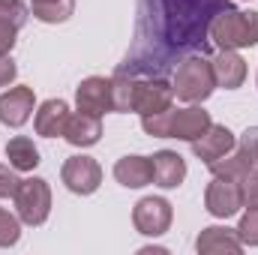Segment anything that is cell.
<instances>
[{
	"label": "cell",
	"mask_w": 258,
	"mask_h": 255,
	"mask_svg": "<svg viewBox=\"0 0 258 255\" xmlns=\"http://www.w3.org/2000/svg\"><path fill=\"white\" fill-rule=\"evenodd\" d=\"M15 36H18V27L0 21V54H9L15 48Z\"/></svg>",
	"instance_id": "30"
},
{
	"label": "cell",
	"mask_w": 258,
	"mask_h": 255,
	"mask_svg": "<svg viewBox=\"0 0 258 255\" xmlns=\"http://www.w3.org/2000/svg\"><path fill=\"white\" fill-rule=\"evenodd\" d=\"M174 90L165 78H135V93H132V111L147 117L171 108Z\"/></svg>",
	"instance_id": "7"
},
{
	"label": "cell",
	"mask_w": 258,
	"mask_h": 255,
	"mask_svg": "<svg viewBox=\"0 0 258 255\" xmlns=\"http://www.w3.org/2000/svg\"><path fill=\"white\" fill-rule=\"evenodd\" d=\"M36 108V96H33V87H9L6 93H0V123L3 126H24L30 120Z\"/></svg>",
	"instance_id": "9"
},
{
	"label": "cell",
	"mask_w": 258,
	"mask_h": 255,
	"mask_svg": "<svg viewBox=\"0 0 258 255\" xmlns=\"http://www.w3.org/2000/svg\"><path fill=\"white\" fill-rule=\"evenodd\" d=\"M237 237L243 246H258V207H246L237 225Z\"/></svg>",
	"instance_id": "25"
},
{
	"label": "cell",
	"mask_w": 258,
	"mask_h": 255,
	"mask_svg": "<svg viewBox=\"0 0 258 255\" xmlns=\"http://www.w3.org/2000/svg\"><path fill=\"white\" fill-rule=\"evenodd\" d=\"M6 159H9V165H12L15 171H33V168L42 162L36 144H33L27 135L9 138V144H6Z\"/></svg>",
	"instance_id": "19"
},
{
	"label": "cell",
	"mask_w": 258,
	"mask_h": 255,
	"mask_svg": "<svg viewBox=\"0 0 258 255\" xmlns=\"http://www.w3.org/2000/svg\"><path fill=\"white\" fill-rule=\"evenodd\" d=\"M240 192H243V207H258V168H249L240 177Z\"/></svg>",
	"instance_id": "26"
},
{
	"label": "cell",
	"mask_w": 258,
	"mask_h": 255,
	"mask_svg": "<svg viewBox=\"0 0 258 255\" xmlns=\"http://www.w3.org/2000/svg\"><path fill=\"white\" fill-rule=\"evenodd\" d=\"M150 252H159V255H165L168 249H165V246H144V249H141V255H150Z\"/></svg>",
	"instance_id": "31"
},
{
	"label": "cell",
	"mask_w": 258,
	"mask_h": 255,
	"mask_svg": "<svg viewBox=\"0 0 258 255\" xmlns=\"http://www.w3.org/2000/svg\"><path fill=\"white\" fill-rule=\"evenodd\" d=\"M21 240V219L18 213H9L6 207H0V249H9Z\"/></svg>",
	"instance_id": "21"
},
{
	"label": "cell",
	"mask_w": 258,
	"mask_h": 255,
	"mask_svg": "<svg viewBox=\"0 0 258 255\" xmlns=\"http://www.w3.org/2000/svg\"><path fill=\"white\" fill-rule=\"evenodd\" d=\"M66 120H69V105L63 99H45L36 108L33 126H36V135H42V138H57V135H63Z\"/></svg>",
	"instance_id": "17"
},
{
	"label": "cell",
	"mask_w": 258,
	"mask_h": 255,
	"mask_svg": "<svg viewBox=\"0 0 258 255\" xmlns=\"http://www.w3.org/2000/svg\"><path fill=\"white\" fill-rule=\"evenodd\" d=\"M75 105H78V111H87V114H96V117L114 111V84H111V78H105V75L84 78L75 87Z\"/></svg>",
	"instance_id": "6"
},
{
	"label": "cell",
	"mask_w": 258,
	"mask_h": 255,
	"mask_svg": "<svg viewBox=\"0 0 258 255\" xmlns=\"http://www.w3.org/2000/svg\"><path fill=\"white\" fill-rule=\"evenodd\" d=\"M255 84H258V75H255Z\"/></svg>",
	"instance_id": "32"
},
{
	"label": "cell",
	"mask_w": 258,
	"mask_h": 255,
	"mask_svg": "<svg viewBox=\"0 0 258 255\" xmlns=\"http://www.w3.org/2000/svg\"><path fill=\"white\" fill-rule=\"evenodd\" d=\"M210 66H213L216 87H222V90H237V87L246 81V60H243L237 51L219 48V54L210 60Z\"/></svg>",
	"instance_id": "14"
},
{
	"label": "cell",
	"mask_w": 258,
	"mask_h": 255,
	"mask_svg": "<svg viewBox=\"0 0 258 255\" xmlns=\"http://www.w3.org/2000/svg\"><path fill=\"white\" fill-rule=\"evenodd\" d=\"M237 147L240 150H246L249 156H252V162H258V126H249L240 138H237Z\"/></svg>",
	"instance_id": "28"
},
{
	"label": "cell",
	"mask_w": 258,
	"mask_h": 255,
	"mask_svg": "<svg viewBox=\"0 0 258 255\" xmlns=\"http://www.w3.org/2000/svg\"><path fill=\"white\" fill-rule=\"evenodd\" d=\"M114 180L120 186H126V189H141V186L153 183V162H150V156L132 153V156L117 159L114 162Z\"/></svg>",
	"instance_id": "15"
},
{
	"label": "cell",
	"mask_w": 258,
	"mask_h": 255,
	"mask_svg": "<svg viewBox=\"0 0 258 255\" xmlns=\"http://www.w3.org/2000/svg\"><path fill=\"white\" fill-rule=\"evenodd\" d=\"M15 75H18L15 60H12L9 54H0V87H9V84L15 81Z\"/></svg>",
	"instance_id": "29"
},
{
	"label": "cell",
	"mask_w": 258,
	"mask_h": 255,
	"mask_svg": "<svg viewBox=\"0 0 258 255\" xmlns=\"http://www.w3.org/2000/svg\"><path fill=\"white\" fill-rule=\"evenodd\" d=\"M141 129H144L150 138H168V135H171V108H165V111H159V114L141 117Z\"/></svg>",
	"instance_id": "24"
},
{
	"label": "cell",
	"mask_w": 258,
	"mask_h": 255,
	"mask_svg": "<svg viewBox=\"0 0 258 255\" xmlns=\"http://www.w3.org/2000/svg\"><path fill=\"white\" fill-rule=\"evenodd\" d=\"M111 84H114V111H117V114H126V111H132L135 78H129V75H114V78H111Z\"/></svg>",
	"instance_id": "22"
},
{
	"label": "cell",
	"mask_w": 258,
	"mask_h": 255,
	"mask_svg": "<svg viewBox=\"0 0 258 255\" xmlns=\"http://www.w3.org/2000/svg\"><path fill=\"white\" fill-rule=\"evenodd\" d=\"M234 147H237V135H234L228 126H222V123H210L207 132L192 141V153L201 159V162H213V159L231 153Z\"/></svg>",
	"instance_id": "10"
},
{
	"label": "cell",
	"mask_w": 258,
	"mask_h": 255,
	"mask_svg": "<svg viewBox=\"0 0 258 255\" xmlns=\"http://www.w3.org/2000/svg\"><path fill=\"white\" fill-rule=\"evenodd\" d=\"M210 111L198 108V105H186V108H171V135L168 138H177V141H189L192 144L195 138H201L207 126H210Z\"/></svg>",
	"instance_id": "11"
},
{
	"label": "cell",
	"mask_w": 258,
	"mask_h": 255,
	"mask_svg": "<svg viewBox=\"0 0 258 255\" xmlns=\"http://www.w3.org/2000/svg\"><path fill=\"white\" fill-rule=\"evenodd\" d=\"M12 201H15V213H18L21 225H30V228L45 225V219L51 213V186L42 177H27L18 183Z\"/></svg>",
	"instance_id": "3"
},
{
	"label": "cell",
	"mask_w": 258,
	"mask_h": 255,
	"mask_svg": "<svg viewBox=\"0 0 258 255\" xmlns=\"http://www.w3.org/2000/svg\"><path fill=\"white\" fill-rule=\"evenodd\" d=\"M195 249L201 255H222V252H243V243L237 237V228H225V225H207L201 228L198 240H195Z\"/></svg>",
	"instance_id": "13"
},
{
	"label": "cell",
	"mask_w": 258,
	"mask_h": 255,
	"mask_svg": "<svg viewBox=\"0 0 258 255\" xmlns=\"http://www.w3.org/2000/svg\"><path fill=\"white\" fill-rule=\"evenodd\" d=\"M204 207L210 216L216 219H228L234 213H240L243 207V192L240 180H228V177H213L204 189Z\"/></svg>",
	"instance_id": "8"
},
{
	"label": "cell",
	"mask_w": 258,
	"mask_h": 255,
	"mask_svg": "<svg viewBox=\"0 0 258 255\" xmlns=\"http://www.w3.org/2000/svg\"><path fill=\"white\" fill-rule=\"evenodd\" d=\"M18 177H15V168L12 165H0V198H12L18 189Z\"/></svg>",
	"instance_id": "27"
},
{
	"label": "cell",
	"mask_w": 258,
	"mask_h": 255,
	"mask_svg": "<svg viewBox=\"0 0 258 255\" xmlns=\"http://www.w3.org/2000/svg\"><path fill=\"white\" fill-rule=\"evenodd\" d=\"M27 18H30V9H27L24 0H0V21L21 30L27 24Z\"/></svg>",
	"instance_id": "23"
},
{
	"label": "cell",
	"mask_w": 258,
	"mask_h": 255,
	"mask_svg": "<svg viewBox=\"0 0 258 255\" xmlns=\"http://www.w3.org/2000/svg\"><path fill=\"white\" fill-rule=\"evenodd\" d=\"M171 219H174L171 201L159 195H147L132 207V225L144 237H162L171 228Z\"/></svg>",
	"instance_id": "4"
},
{
	"label": "cell",
	"mask_w": 258,
	"mask_h": 255,
	"mask_svg": "<svg viewBox=\"0 0 258 255\" xmlns=\"http://www.w3.org/2000/svg\"><path fill=\"white\" fill-rule=\"evenodd\" d=\"M60 180H63L66 189L75 192V195H93L102 183V168H99V162L93 156L78 153V156H69L63 162Z\"/></svg>",
	"instance_id": "5"
},
{
	"label": "cell",
	"mask_w": 258,
	"mask_h": 255,
	"mask_svg": "<svg viewBox=\"0 0 258 255\" xmlns=\"http://www.w3.org/2000/svg\"><path fill=\"white\" fill-rule=\"evenodd\" d=\"M63 138L72 144V147H93V144L102 138V117L87 114V111L69 114L66 129H63Z\"/></svg>",
	"instance_id": "16"
},
{
	"label": "cell",
	"mask_w": 258,
	"mask_h": 255,
	"mask_svg": "<svg viewBox=\"0 0 258 255\" xmlns=\"http://www.w3.org/2000/svg\"><path fill=\"white\" fill-rule=\"evenodd\" d=\"M171 90L180 102L186 105H198L204 102L213 90H216V78H213V66L204 57H186L183 63L177 66Z\"/></svg>",
	"instance_id": "2"
},
{
	"label": "cell",
	"mask_w": 258,
	"mask_h": 255,
	"mask_svg": "<svg viewBox=\"0 0 258 255\" xmlns=\"http://www.w3.org/2000/svg\"><path fill=\"white\" fill-rule=\"evenodd\" d=\"M153 162V183L159 189H177L186 180V162L177 150H159L150 156Z\"/></svg>",
	"instance_id": "12"
},
{
	"label": "cell",
	"mask_w": 258,
	"mask_h": 255,
	"mask_svg": "<svg viewBox=\"0 0 258 255\" xmlns=\"http://www.w3.org/2000/svg\"><path fill=\"white\" fill-rule=\"evenodd\" d=\"M210 39L216 42V48H228V51L258 45V12H252V9L240 12L231 6L216 12L210 21Z\"/></svg>",
	"instance_id": "1"
},
{
	"label": "cell",
	"mask_w": 258,
	"mask_h": 255,
	"mask_svg": "<svg viewBox=\"0 0 258 255\" xmlns=\"http://www.w3.org/2000/svg\"><path fill=\"white\" fill-rule=\"evenodd\" d=\"M252 165H255V162H252V156H249L246 150H240V147H234L231 153H225V156H219V159L207 162V168H210V174H213V177H228V180H240Z\"/></svg>",
	"instance_id": "18"
},
{
	"label": "cell",
	"mask_w": 258,
	"mask_h": 255,
	"mask_svg": "<svg viewBox=\"0 0 258 255\" xmlns=\"http://www.w3.org/2000/svg\"><path fill=\"white\" fill-rule=\"evenodd\" d=\"M30 12L45 24H63L75 12V0H30Z\"/></svg>",
	"instance_id": "20"
}]
</instances>
